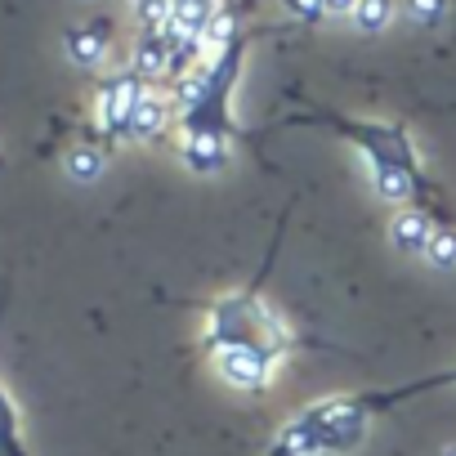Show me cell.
<instances>
[{
	"label": "cell",
	"mask_w": 456,
	"mask_h": 456,
	"mask_svg": "<svg viewBox=\"0 0 456 456\" xmlns=\"http://www.w3.org/2000/svg\"><path fill=\"white\" fill-rule=\"evenodd\" d=\"M367 420H371L367 394L322 398L278 429V438L269 443V456H340V452H354L367 438Z\"/></svg>",
	"instance_id": "6da1fadb"
},
{
	"label": "cell",
	"mask_w": 456,
	"mask_h": 456,
	"mask_svg": "<svg viewBox=\"0 0 456 456\" xmlns=\"http://www.w3.org/2000/svg\"><path fill=\"white\" fill-rule=\"evenodd\" d=\"M206 349L210 354H260L282 362L287 327L256 291H228L206 309Z\"/></svg>",
	"instance_id": "7a4b0ae2"
},
{
	"label": "cell",
	"mask_w": 456,
	"mask_h": 456,
	"mask_svg": "<svg viewBox=\"0 0 456 456\" xmlns=\"http://www.w3.org/2000/svg\"><path fill=\"white\" fill-rule=\"evenodd\" d=\"M340 134H349L362 152H367V166H371V179H376V192L385 201H407L420 183L416 175V161H411V143H407V130L403 126H367V121H331Z\"/></svg>",
	"instance_id": "3957f363"
},
{
	"label": "cell",
	"mask_w": 456,
	"mask_h": 456,
	"mask_svg": "<svg viewBox=\"0 0 456 456\" xmlns=\"http://www.w3.org/2000/svg\"><path fill=\"white\" fill-rule=\"evenodd\" d=\"M238 63H242V41H233L228 50H219L215 63H210V72L192 86L188 108H183L188 134H215V139H224V130H228V94H233Z\"/></svg>",
	"instance_id": "277c9868"
},
{
	"label": "cell",
	"mask_w": 456,
	"mask_h": 456,
	"mask_svg": "<svg viewBox=\"0 0 456 456\" xmlns=\"http://www.w3.org/2000/svg\"><path fill=\"white\" fill-rule=\"evenodd\" d=\"M143 103V90L134 77H117L103 86L99 94V126L112 130V134H130V121H134V108Z\"/></svg>",
	"instance_id": "5b68a950"
},
{
	"label": "cell",
	"mask_w": 456,
	"mask_h": 456,
	"mask_svg": "<svg viewBox=\"0 0 456 456\" xmlns=\"http://www.w3.org/2000/svg\"><path fill=\"white\" fill-rule=\"evenodd\" d=\"M389 238L403 256H425L429 251V238H434V224L425 210H403L394 224H389Z\"/></svg>",
	"instance_id": "8992f818"
},
{
	"label": "cell",
	"mask_w": 456,
	"mask_h": 456,
	"mask_svg": "<svg viewBox=\"0 0 456 456\" xmlns=\"http://www.w3.org/2000/svg\"><path fill=\"white\" fill-rule=\"evenodd\" d=\"M228 157V143L215 139V134H188L183 139V166L197 170V175H215Z\"/></svg>",
	"instance_id": "52a82bcc"
},
{
	"label": "cell",
	"mask_w": 456,
	"mask_h": 456,
	"mask_svg": "<svg viewBox=\"0 0 456 456\" xmlns=\"http://www.w3.org/2000/svg\"><path fill=\"white\" fill-rule=\"evenodd\" d=\"M68 54L81 68H99L108 59V32L103 28H72L68 32Z\"/></svg>",
	"instance_id": "ba28073f"
},
{
	"label": "cell",
	"mask_w": 456,
	"mask_h": 456,
	"mask_svg": "<svg viewBox=\"0 0 456 456\" xmlns=\"http://www.w3.org/2000/svg\"><path fill=\"white\" fill-rule=\"evenodd\" d=\"M170 63H175V50L166 45V37L148 32V37L134 45V72H139V77H161Z\"/></svg>",
	"instance_id": "9c48e42d"
},
{
	"label": "cell",
	"mask_w": 456,
	"mask_h": 456,
	"mask_svg": "<svg viewBox=\"0 0 456 456\" xmlns=\"http://www.w3.org/2000/svg\"><path fill=\"white\" fill-rule=\"evenodd\" d=\"M166 121H170V103L157 94H143V103L134 108V121H130V139H152L166 130Z\"/></svg>",
	"instance_id": "30bf717a"
},
{
	"label": "cell",
	"mask_w": 456,
	"mask_h": 456,
	"mask_svg": "<svg viewBox=\"0 0 456 456\" xmlns=\"http://www.w3.org/2000/svg\"><path fill=\"white\" fill-rule=\"evenodd\" d=\"M394 14H398V0H358V10H354V23L362 28V32H385L389 23H394Z\"/></svg>",
	"instance_id": "8fae6325"
},
{
	"label": "cell",
	"mask_w": 456,
	"mask_h": 456,
	"mask_svg": "<svg viewBox=\"0 0 456 456\" xmlns=\"http://www.w3.org/2000/svg\"><path fill=\"white\" fill-rule=\"evenodd\" d=\"M103 166H108V161H103L99 148H72V152H68V175H72L77 183H94V179L103 175Z\"/></svg>",
	"instance_id": "7c38bea8"
},
{
	"label": "cell",
	"mask_w": 456,
	"mask_h": 456,
	"mask_svg": "<svg viewBox=\"0 0 456 456\" xmlns=\"http://www.w3.org/2000/svg\"><path fill=\"white\" fill-rule=\"evenodd\" d=\"M438 385H456V367L443 371V376H429V380H416V385L389 389V394H367V403H371V411H376V407H389V403H398V398H407V394H425V389H438Z\"/></svg>",
	"instance_id": "4fadbf2b"
},
{
	"label": "cell",
	"mask_w": 456,
	"mask_h": 456,
	"mask_svg": "<svg viewBox=\"0 0 456 456\" xmlns=\"http://www.w3.org/2000/svg\"><path fill=\"white\" fill-rule=\"evenodd\" d=\"M425 260H429L434 269H456V233H452V228H434Z\"/></svg>",
	"instance_id": "5bb4252c"
},
{
	"label": "cell",
	"mask_w": 456,
	"mask_h": 456,
	"mask_svg": "<svg viewBox=\"0 0 456 456\" xmlns=\"http://www.w3.org/2000/svg\"><path fill=\"white\" fill-rule=\"evenodd\" d=\"M443 10H447V0H407V19L416 28H438Z\"/></svg>",
	"instance_id": "9a60e30c"
},
{
	"label": "cell",
	"mask_w": 456,
	"mask_h": 456,
	"mask_svg": "<svg viewBox=\"0 0 456 456\" xmlns=\"http://www.w3.org/2000/svg\"><path fill=\"white\" fill-rule=\"evenodd\" d=\"M282 10L300 23H318V19H327V0H282Z\"/></svg>",
	"instance_id": "2e32d148"
},
{
	"label": "cell",
	"mask_w": 456,
	"mask_h": 456,
	"mask_svg": "<svg viewBox=\"0 0 456 456\" xmlns=\"http://www.w3.org/2000/svg\"><path fill=\"white\" fill-rule=\"evenodd\" d=\"M358 0H327V14H354Z\"/></svg>",
	"instance_id": "e0dca14e"
},
{
	"label": "cell",
	"mask_w": 456,
	"mask_h": 456,
	"mask_svg": "<svg viewBox=\"0 0 456 456\" xmlns=\"http://www.w3.org/2000/svg\"><path fill=\"white\" fill-rule=\"evenodd\" d=\"M438 456H456V443H447V447H443V452H438Z\"/></svg>",
	"instance_id": "ac0fdd59"
}]
</instances>
